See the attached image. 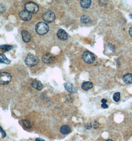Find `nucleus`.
<instances>
[{
  "mask_svg": "<svg viewBox=\"0 0 132 141\" xmlns=\"http://www.w3.org/2000/svg\"><path fill=\"white\" fill-rule=\"evenodd\" d=\"M35 30L38 34L40 35H44L49 32V27L46 22H40L36 25Z\"/></svg>",
  "mask_w": 132,
  "mask_h": 141,
  "instance_id": "obj_1",
  "label": "nucleus"
},
{
  "mask_svg": "<svg viewBox=\"0 0 132 141\" xmlns=\"http://www.w3.org/2000/svg\"><path fill=\"white\" fill-rule=\"evenodd\" d=\"M39 59L36 56L33 55V54H29L25 59V63L27 66L29 67H34L39 63Z\"/></svg>",
  "mask_w": 132,
  "mask_h": 141,
  "instance_id": "obj_2",
  "label": "nucleus"
},
{
  "mask_svg": "<svg viewBox=\"0 0 132 141\" xmlns=\"http://www.w3.org/2000/svg\"><path fill=\"white\" fill-rule=\"evenodd\" d=\"M25 8L27 12L30 14H36L39 10V6L35 3L29 2L27 3L25 5Z\"/></svg>",
  "mask_w": 132,
  "mask_h": 141,
  "instance_id": "obj_3",
  "label": "nucleus"
},
{
  "mask_svg": "<svg viewBox=\"0 0 132 141\" xmlns=\"http://www.w3.org/2000/svg\"><path fill=\"white\" fill-rule=\"evenodd\" d=\"M42 18L45 22L51 23L56 19V15L51 10H48L43 14Z\"/></svg>",
  "mask_w": 132,
  "mask_h": 141,
  "instance_id": "obj_4",
  "label": "nucleus"
},
{
  "mask_svg": "<svg viewBox=\"0 0 132 141\" xmlns=\"http://www.w3.org/2000/svg\"><path fill=\"white\" fill-rule=\"evenodd\" d=\"M82 59L87 64H91L95 61V57L93 54L89 51H86L83 52L82 55Z\"/></svg>",
  "mask_w": 132,
  "mask_h": 141,
  "instance_id": "obj_5",
  "label": "nucleus"
},
{
  "mask_svg": "<svg viewBox=\"0 0 132 141\" xmlns=\"http://www.w3.org/2000/svg\"><path fill=\"white\" fill-rule=\"evenodd\" d=\"M12 76L9 73L6 72H2L0 76V84L3 85H7L12 80Z\"/></svg>",
  "mask_w": 132,
  "mask_h": 141,
  "instance_id": "obj_6",
  "label": "nucleus"
},
{
  "mask_svg": "<svg viewBox=\"0 0 132 141\" xmlns=\"http://www.w3.org/2000/svg\"><path fill=\"white\" fill-rule=\"evenodd\" d=\"M19 15L21 20L25 21L30 20L32 17L31 14L27 12L26 10H22L19 13Z\"/></svg>",
  "mask_w": 132,
  "mask_h": 141,
  "instance_id": "obj_7",
  "label": "nucleus"
},
{
  "mask_svg": "<svg viewBox=\"0 0 132 141\" xmlns=\"http://www.w3.org/2000/svg\"><path fill=\"white\" fill-rule=\"evenodd\" d=\"M54 59V57L50 53H47L42 57V61L44 63L50 64L52 63Z\"/></svg>",
  "mask_w": 132,
  "mask_h": 141,
  "instance_id": "obj_8",
  "label": "nucleus"
},
{
  "mask_svg": "<svg viewBox=\"0 0 132 141\" xmlns=\"http://www.w3.org/2000/svg\"><path fill=\"white\" fill-rule=\"evenodd\" d=\"M58 38L61 41L66 40L68 39V35L66 32L63 29H59L57 32Z\"/></svg>",
  "mask_w": 132,
  "mask_h": 141,
  "instance_id": "obj_9",
  "label": "nucleus"
},
{
  "mask_svg": "<svg viewBox=\"0 0 132 141\" xmlns=\"http://www.w3.org/2000/svg\"><path fill=\"white\" fill-rule=\"evenodd\" d=\"M64 87L68 92L74 93L77 92V89L75 88L72 84L70 82H67L64 84Z\"/></svg>",
  "mask_w": 132,
  "mask_h": 141,
  "instance_id": "obj_10",
  "label": "nucleus"
},
{
  "mask_svg": "<svg viewBox=\"0 0 132 141\" xmlns=\"http://www.w3.org/2000/svg\"><path fill=\"white\" fill-rule=\"evenodd\" d=\"M31 86L33 87L34 89L38 91H41L43 89V86L42 83L41 82V81L38 80H34L33 81Z\"/></svg>",
  "mask_w": 132,
  "mask_h": 141,
  "instance_id": "obj_11",
  "label": "nucleus"
},
{
  "mask_svg": "<svg viewBox=\"0 0 132 141\" xmlns=\"http://www.w3.org/2000/svg\"><path fill=\"white\" fill-rule=\"evenodd\" d=\"M21 35H22V37L23 41L25 43H28L31 38L30 34L29 33V32H28L26 30H22L21 32Z\"/></svg>",
  "mask_w": 132,
  "mask_h": 141,
  "instance_id": "obj_12",
  "label": "nucleus"
},
{
  "mask_svg": "<svg viewBox=\"0 0 132 141\" xmlns=\"http://www.w3.org/2000/svg\"><path fill=\"white\" fill-rule=\"evenodd\" d=\"M60 132L63 135H67L71 132V128L67 125L62 126L60 128Z\"/></svg>",
  "mask_w": 132,
  "mask_h": 141,
  "instance_id": "obj_13",
  "label": "nucleus"
},
{
  "mask_svg": "<svg viewBox=\"0 0 132 141\" xmlns=\"http://www.w3.org/2000/svg\"><path fill=\"white\" fill-rule=\"evenodd\" d=\"M93 84L92 82L89 81H86L82 83V89L84 91H88L93 88Z\"/></svg>",
  "mask_w": 132,
  "mask_h": 141,
  "instance_id": "obj_14",
  "label": "nucleus"
},
{
  "mask_svg": "<svg viewBox=\"0 0 132 141\" xmlns=\"http://www.w3.org/2000/svg\"><path fill=\"white\" fill-rule=\"evenodd\" d=\"M123 80L126 84H131L132 83V74L127 73L123 76Z\"/></svg>",
  "mask_w": 132,
  "mask_h": 141,
  "instance_id": "obj_15",
  "label": "nucleus"
},
{
  "mask_svg": "<svg viewBox=\"0 0 132 141\" xmlns=\"http://www.w3.org/2000/svg\"><path fill=\"white\" fill-rule=\"evenodd\" d=\"M92 4V1L90 0H82L80 1V5L84 8H89Z\"/></svg>",
  "mask_w": 132,
  "mask_h": 141,
  "instance_id": "obj_16",
  "label": "nucleus"
},
{
  "mask_svg": "<svg viewBox=\"0 0 132 141\" xmlns=\"http://www.w3.org/2000/svg\"><path fill=\"white\" fill-rule=\"evenodd\" d=\"M80 21H81V22L83 23H89L91 22V21H92L90 17L86 15H83L81 17Z\"/></svg>",
  "mask_w": 132,
  "mask_h": 141,
  "instance_id": "obj_17",
  "label": "nucleus"
},
{
  "mask_svg": "<svg viewBox=\"0 0 132 141\" xmlns=\"http://www.w3.org/2000/svg\"><path fill=\"white\" fill-rule=\"evenodd\" d=\"M0 62L6 64H9L10 63V61L7 59L4 54H1L0 56Z\"/></svg>",
  "mask_w": 132,
  "mask_h": 141,
  "instance_id": "obj_18",
  "label": "nucleus"
},
{
  "mask_svg": "<svg viewBox=\"0 0 132 141\" xmlns=\"http://www.w3.org/2000/svg\"><path fill=\"white\" fill-rule=\"evenodd\" d=\"M0 48L3 52H7L12 50L13 48V46L12 45H2Z\"/></svg>",
  "mask_w": 132,
  "mask_h": 141,
  "instance_id": "obj_19",
  "label": "nucleus"
},
{
  "mask_svg": "<svg viewBox=\"0 0 132 141\" xmlns=\"http://www.w3.org/2000/svg\"><path fill=\"white\" fill-rule=\"evenodd\" d=\"M24 126L26 128H30L32 127V123L29 120H24L23 121Z\"/></svg>",
  "mask_w": 132,
  "mask_h": 141,
  "instance_id": "obj_20",
  "label": "nucleus"
},
{
  "mask_svg": "<svg viewBox=\"0 0 132 141\" xmlns=\"http://www.w3.org/2000/svg\"><path fill=\"white\" fill-rule=\"evenodd\" d=\"M113 99L115 102H119L120 99V93L119 92L115 93L113 95Z\"/></svg>",
  "mask_w": 132,
  "mask_h": 141,
  "instance_id": "obj_21",
  "label": "nucleus"
},
{
  "mask_svg": "<svg viewBox=\"0 0 132 141\" xmlns=\"http://www.w3.org/2000/svg\"><path fill=\"white\" fill-rule=\"evenodd\" d=\"M92 127L94 128V129H97V128L99 127V126H100V124L96 121H94L91 123Z\"/></svg>",
  "mask_w": 132,
  "mask_h": 141,
  "instance_id": "obj_22",
  "label": "nucleus"
},
{
  "mask_svg": "<svg viewBox=\"0 0 132 141\" xmlns=\"http://www.w3.org/2000/svg\"><path fill=\"white\" fill-rule=\"evenodd\" d=\"M6 7H5L2 4H1V5H0V12H1V14L4 13L6 12Z\"/></svg>",
  "mask_w": 132,
  "mask_h": 141,
  "instance_id": "obj_23",
  "label": "nucleus"
},
{
  "mask_svg": "<svg viewBox=\"0 0 132 141\" xmlns=\"http://www.w3.org/2000/svg\"><path fill=\"white\" fill-rule=\"evenodd\" d=\"M1 134H2V138H5L6 137V133H5V131H3V130L2 127H1Z\"/></svg>",
  "mask_w": 132,
  "mask_h": 141,
  "instance_id": "obj_24",
  "label": "nucleus"
},
{
  "mask_svg": "<svg viewBox=\"0 0 132 141\" xmlns=\"http://www.w3.org/2000/svg\"><path fill=\"white\" fill-rule=\"evenodd\" d=\"M92 127L91 124H87L85 125V128L87 129H90Z\"/></svg>",
  "mask_w": 132,
  "mask_h": 141,
  "instance_id": "obj_25",
  "label": "nucleus"
},
{
  "mask_svg": "<svg viewBox=\"0 0 132 141\" xmlns=\"http://www.w3.org/2000/svg\"><path fill=\"white\" fill-rule=\"evenodd\" d=\"M102 107L103 108H108V106L107 104H102Z\"/></svg>",
  "mask_w": 132,
  "mask_h": 141,
  "instance_id": "obj_26",
  "label": "nucleus"
},
{
  "mask_svg": "<svg viewBox=\"0 0 132 141\" xmlns=\"http://www.w3.org/2000/svg\"><path fill=\"white\" fill-rule=\"evenodd\" d=\"M129 34H130V36L132 38V27L130 28L129 31Z\"/></svg>",
  "mask_w": 132,
  "mask_h": 141,
  "instance_id": "obj_27",
  "label": "nucleus"
},
{
  "mask_svg": "<svg viewBox=\"0 0 132 141\" xmlns=\"http://www.w3.org/2000/svg\"><path fill=\"white\" fill-rule=\"evenodd\" d=\"M35 141H45L41 138H37L36 139Z\"/></svg>",
  "mask_w": 132,
  "mask_h": 141,
  "instance_id": "obj_28",
  "label": "nucleus"
},
{
  "mask_svg": "<svg viewBox=\"0 0 132 141\" xmlns=\"http://www.w3.org/2000/svg\"><path fill=\"white\" fill-rule=\"evenodd\" d=\"M107 100L105 99H103L102 100V102L103 104H106L107 103Z\"/></svg>",
  "mask_w": 132,
  "mask_h": 141,
  "instance_id": "obj_29",
  "label": "nucleus"
},
{
  "mask_svg": "<svg viewBox=\"0 0 132 141\" xmlns=\"http://www.w3.org/2000/svg\"><path fill=\"white\" fill-rule=\"evenodd\" d=\"M129 16H130V17L132 19V14H130V15H129Z\"/></svg>",
  "mask_w": 132,
  "mask_h": 141,
  "instance_id": "obj_30",
  "label": "nucleus"
},
{
  "mask_svg": "<svg viewBox=\"0 0 132 141\" xmlns=\"http://www.w3.org/2000/svg\"><path fill=\"white\" fill-rule=\"evenodd\" d=\"M105 141H113L112 140H111V139H108V140H106Z\"/></svg>",
  "mask_w": 132,
  "mask_h": 141,
  "instance_id": "obj_31",
  "label": "nucleus"
}]
</instances>
